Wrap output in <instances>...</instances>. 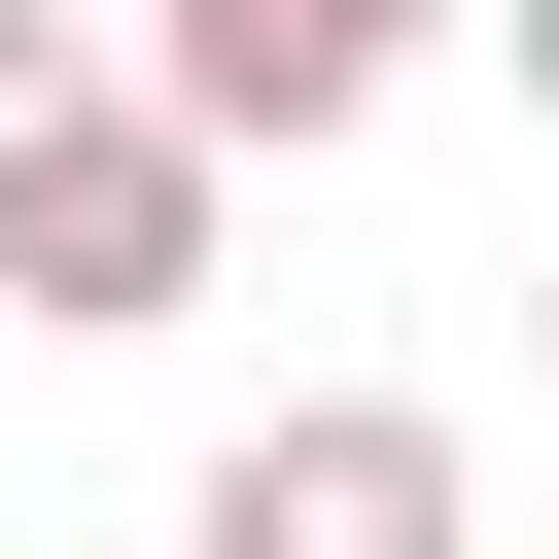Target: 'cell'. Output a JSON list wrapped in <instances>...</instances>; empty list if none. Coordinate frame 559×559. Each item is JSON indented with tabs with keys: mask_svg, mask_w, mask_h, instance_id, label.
<instances>
[{
	"mask_svg": "<svg viewBox=\"0 0 559 559\" xmlns=\"http://www.w3.org/2000/svg\"><path fill=\"white\" fill-rule=\"evenodd\" d=\"M210 210H245V175H210V140L140 105V70H70V105L0 140V314L140 349V314H210Z\"/></svg>",
	"mask_w": 559,
	"mask_h": 559,
	"instance_id": "6da1fadb",
	"label": "cell"
},
{
	"mask_svg": "<svg viewBox=\"0 0 559 559\" xmlns=\"http://www.w3.org/2000/svg\"><path fill=\"white\" fill-rule=\"evenodd\" d=\"M489 489H454V419L419 384H314V419H245L210 489H175V559H454Z\"/></svg>",
	"mask_w": 559,
	"mask_h": 559,
	"instance_id": "7a4b0ae2",
	"label": "cell"
},
{
	"mask_svg": "<svg viewBox=\"0 0 559 559\" xmlns=\"http://www.w3.org/2000/svg\"><path fill=\"white\" fill-rule=\"evenodd\" d=\"M419 35H454V0H140V105H175L210 175H314V140H349Z\"/></svg>",
	"mask_w": 559,
	"mask_h": 559,
	"instance_id": "3957f363",
	"label": "cell"
},
{
	"mask_svg": "<svg viewBox=\"0 0 559 559\" xmlns=\"http://www.w3.org/2000/svg\"><path fill=\"white\" fill-rule=\"evenodd\" d=\"M70 70H105V35H70V0H0V140H35V105H70Z\"/></svg>",
	"mask_w": 559,
	"mask_h": 559,
	"instance_id": "277c9868",
	"label": "cell"
}]
</instances>
